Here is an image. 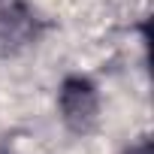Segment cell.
Here are the masks:
<instances>
[{
  "label": "cell",
  "mask_w": 154,
  "mask_h": 154,
  "mask_svg": "<svg viewBox=\"0 0 154 154\" xmlns=\"http://www.w3.org/2000/svg\"><path fill=\"white\" fill-rule=\"evenodd\" d=\"M60 112L72 130H88L97 121V91L88 79H66L60 88Z\"/></svg>",
  "instance_id": "obj_1"
},
{
  "label": "cell",
  "mask_w": 154,
  "mask_h": 154,
  "mask_svg": "<svg viewBox=\"0 0 154 154\" xmlns=\"http://www.w3.org/2000/svg\"><path fill=\"white\" fill-rule=\"evenodd\" d=\"M130 154H151V145H139V148H133Z\"/></svg>",
  "instance_id": "obj_2"
}]
</instances>
